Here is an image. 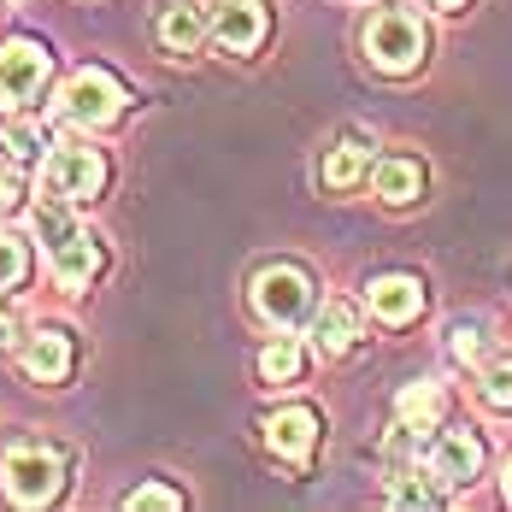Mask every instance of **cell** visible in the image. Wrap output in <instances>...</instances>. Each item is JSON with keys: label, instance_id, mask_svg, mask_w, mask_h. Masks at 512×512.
Returning <instances> with one entry per match:
<instances>
[{"label": "cell", "instance_id": "1", "mask_svg": "<svg viewBox=\"0 0 512 512\" xmlns=\"http://www.w3.org/2000/svg\"><path fill=\"white\" fill-rule=\"evenodd\" d=\"M365 59L377 65V71H389V77H407L418 71V59H424V24L401 12V6H383V12H371L365 18Z\"/></svg>", "mask_w": 512, "mask_h": 512}, {"label": "cell", "instance_id": "2", "mask_svg": "<svg viewBox=\"0 0 512 512\" xmlns=\"http://www.w3.org/2000/svg\"><path fill=\"white\" fill-rule=\"evenodd\" d=\"M0 483L18 507H48L53 495L65 489V454L48 442H18L6 465H0Z\"/></svg>", "mask_w": 512, "mask_h": 512}, {"label": "cell", "instance_id": "3", "mask_svg": "<svg viewBox=\"0 0 512 512\" xmlns=\"http://www.w3.org/2000/svg\"><path fill=\"white\" fill-rule=\"evenodd\" d=\"M254 312L271 330H295L312 312V277L301 265H271L254 277Z\"/></svg>", "mask_w": 512, "mask_h": 512}, {"label": "cell", "instance_id": "4", "mask_svg": "<svg viewBox=\"0 0 512 512\" xmlns=\"http://www.w3.org/2000/svg\"><path fill=\"white\" fill-rule=\"evenodd\" d=\"M59 112L71 118V124H89V130H101L112 124L118 112H124V83L112 77V71H77L71 83H65V95H59Z\"/></svg>", "mask_w": 512, "mask_h": 512}, {"label": "cell", "instance_id": "5", "mask_svg": "<svg viewBox=\"0 0 512 512\" xmlns=\"http://www.w3.org/2000/svg\"><path fill=\"white\" fill-rule=\"evenodd\" d=\"M42 183H48V195H59V201H89V195H101V183H106V159L95 148H83V142H65V148L48 154Z\"/></svg>", "mask_w": 512, "mask_h": 512}, {"label": "cell", "instance_id": "6", "mask_svg": "<svg viewBox=\"0 0 512 512\" xmlns=\"http://www.w3.org/2000/svg\"><path fill=\"white\" fill-rule=\"evenodd\" d=\"M53 77V59L42 42H6L0 48V106H30Z\"/></svg>", "mask_w": 512, "mask_h": 512}, {"label": "cell", "instance_id": "7", "mask_svg": "<svg viewBox=\"0 0 512 512\" xmlns=\"http://www.w3.org/2000/svg\"><path fill=\"white\" fill-rule=\"evenodd\" d=\"M206 30L224 53H254L271 30V12H265V0H218L206 12Z\"/></svg>", "mask_w": 512, "mask_h": 512}, {"label": "cell", "instance_id": "8", "mask_svg": "<svg viewBox=\"0 0 512 512\" xmlns=\"http://www.w3.org/2000/svg\"><path fill=\"white\" fill-rule=\"evenodd\" d=\"M365 307L377 324H412L418 312H424V283L412 277V271H383V277H371L365 283Z\"/></svg>", "mask_w": 512, "mask_h": 512}, {"label": "cell", "instance_id": "9", "mask_svg": "<svg viewBox=\"0 0 512 512\" xmlns=\"http://www.w3.org/2000/svg\"><path fill=\"white\" fill-rule=\"evenodd\" d=\"M265 448L289 465H312V454H318V412L312 407L271 412V418H265Z\"/></svg>", "mask_w": 512, "mask_h": 512}, {"label": "cell", "instance_id": "10", "mask_svg": "<svg viewBox=\"0 0 512 512\" xmlns=\"http://www.w3.org/2000/svg\"><path fill=\"white\" fill-rule=\"evenodd\" d=\"M424 460H430V471H436L448 489H465V483H477V471H483V442H477V430H442Z\"/></svg>", "mask_w": 512, "mask_h": 512}, {"label": "cell", "instance_id": "11", "mask_svg": "<svg viewBox=\"0 0 512 512\" xmlns=\"http://www.w3.org/2000/svg\"><path fill=\"white\" fill-rule=\"evenodd\" d=\"M71 365H77V348H71V336H65L59 324H42V330L24 342V371H30L36 383H65Z\"/></svg>", "mask_w": 512, "mask_h": 512}, {"label": "cell", "instance_id": "12", "mask_svg": "<svg viewBox=\"0 0 512 512\" xmlns=\"http://www.w3.org/2000/svg\"><path fill=\"white\" fill-rule=\"evenodd\" d=\"M101 236H89V230H77L71 242H59L53 248V277H59V289H89L95 277H101Z\"/></svg>", "mask_w": 512, "mask_h": 512}, {"label": "cell", "instance_id": "13", "mask_svg": "<svg viewBox=\"0 0 512 512\" xmlns=\"http://www.w3.org/2000/svg\"><path fill=\"white\" fill-rule=\"evenodd\" d=\"M312 342H318V354H354L359 342V312L348 301H324V307L312 312Z\"/></svg>", "mask_w": 512, "mask_h": 512}, {"label": "cell", "instance_id": "14", "mask_svg": "<svg viewBox=\"0 0 512 512\" xmlns=\"http://www.w3.org/2000/svg\"><path fill=\"white\" fill-rule=\"evenodd\" d=\"M371 189H377V201L389 206H412L418 195H424V165L418 159H377L371 165Z\"/></svg>", "mask_w": 512, "mask_h": 512}, {"label": "cell", "instance_id": "15", "mask_svg": "<svg viewBox=\"0 0 512 512\" xmlns=\"http://www.w3.org/2000/svg\"><path fill=\"white\" fill-rule=\"evenodd\" d=\"M201 36H206L201 6L177 0V6H165V12H159V42H165L171 53H195V48H201Z\"/></svg>", "mask_w": 512, "mask_h": 512}, {"label": "cell", "instance_id": "16", "mask_svg": "<svg viewBox=\"0 0 512 512\" xmlns=\"http://www.w3.org/2000/svg\"><path fill=\"white\" fill-rule=\"evenodd\" d=\"M359 171H365V148L359 142H342V148H330L324 154V165H318V177H324V189H354L359 183Z\"/></svg>", "mask_w": 512, "mask_h": 512}, {"label": "cell", "instance_id": "17", "mask_svg": "<svg viewBox=\"0 0 512 512\" xmlns=\"http://www.w3.org/2000/svg\"><path fill=\"white\" fill-rule=\"evenodd\" d=\"M436 412H442V389H436V383H407V389H401V401H395V418L412 424V430H424Z\"/></svg>", "mask_w": 512, "mask_h": 512}, {"label": "cell", "instance_id": "18", "mask_svg": "<svg viewBox=\"0 0 512 512\" xmlns=\"http://www.w3.org/2000/svg\"><path fill=\"white\" fill-rule=\"evenodd\" d=\"M301 365H307V354H301L289 336H277V342L259 354V377H265V383H295V377H301Z\"/></svg>", "mask_w": 512, "mask_h": 512}, {"label": "cell", "instance_id": "19", "mask_svg": "<svg viewBox=\"0 0 512 512\" xmlns=\"http://www.w3.org/2000/svg\"><path fill=\"white\" fill-rule=\"evenodd\" d=\"M36 236L48 242V254L59 248V242H71V236H77V218L65 212V201H59V195H48V201L36 206Z\"/></svg>", "mask_w": 512, "mask_h": 512}, {"label": "cell", "instance_id": "20", "mask_svg": "<svg viewBox=\"0 0 512 512\" xmlns=\"http://www.w3.org/2000/svg\"><path fill=\"white\" fill-rule=\"evenodd\" d=\"M42 148H53L42 124H12V130H6V154L18 159V165H36V159H42Z\"/></svg>", "mask_w": 512, "mask_h": 512}, {"label": "cell", "instance_id": "21", "mask_svg": "<svg viewBox=\"0 0 512 512\" xmlns=\"http://www.w3.org/2000/svg\"><path fill=\"white\" fill-rule=\"evenodd\" d=\"M477 389H483V401L495 412H512V359H495V365L477 377Z\"/></svg>", "mask_w": 512, "mask_h": 512}, {"label": "cell", "instance_id": "22", "mask_svg": "<svg viewBox=\"0 0 512 512\" xmlns=\"http://www.w3.org/2000/svg\"><path fill=\"white\" fill-rule=\"evenodd\" d=\"M442 495L424 483V477H412V471H401L395 483H389V507H436Z\"/></svg>", "mask_w": 512, "mask_h": 512}, {"label": "cell", "instance_id": "23", "mask_svg": "<svg viewBox=\"0 0 512 512\" xmlns=\"http://www.w3.org/2000/svg\"><path fill=\"white\" fill-rule=\"evenodd\" d=\"M24 271H30V254H24V242H18V236H0V289L24 283Z\"/></svg>", "mask_w": 512, "mask_h": 512}, {"label": "cell", "instance_id": "24", "mask_svg": "<svg viewBox=\"0 0 512 512\" xmlns=\"http://www.w3.org/2000/svg\"><path fill=\"white\" fill-rule=\"evenodd\" d=\"M454 359H460V365H477V359H489V336H483L477 324H460V330H454Z\"/></svg>", "mask_w": 512, "mask_h": 512}, {"label": "cell", "instance_id": "25", "mask_svg": "<svg viewBox=\"0 0 512 512\" xmlns=\"http://www.w3.org/2000/svg\"><path fill=\"white\" fill-rule=\"evenodd\" d=\"M130 507H183V495L165 483H142V489H130Z\"/></svg>", "mask_w": 512, "mask_h": 512}, {"label": "cell", "instance_id": "26", "mask_svg": "<svg viewBox=\"0 0 512 512\" xmlns=\"http://www.w3.org/2000/svg\"><path fill=\"white\" fill-rule=\"evenodd\" d=\"M18 206V183H12V171L0 165V212H12Z\"/></svg>", "mask_w": 512, "mask_h": 512}, {"label": "cell", "instance_id": "27", "mask_svg": "<svg viewBox=\"0 0 512 512\" xmlns=\"http://www.w3.org/2000/svg\"><path fill=\"white\" fill-rule=\"evenodd\" d=\"M6 342H12V312L0 307V348H6Z\"/></svg>", "mask_w": 512, "mask_h": 512}, {"label": "cell", "instance_id": "28", "mask_svg": "<svg viewBox=\"0 0 512 512\" xmlns=\"http://www.w3.org/2000/svg\"><path fill=\"white\" fill-rule=\"evenodd\" d=\"M430 6H442V12H460L465 0H430Z\"/></svg>", "mask_w": 512, "mask_h": 512}, {"label": "cell", "instance_id": "29", "mask_svg": "<svg viewBox=\"0 0 512 512\" xmlns=\"http://www.w3.org/2000/svg\"><path fill=\"white\" fill-rule=\"evenodd\" d=\"M507 501H512V460H507Z\"/></svg>", "mask_w": 512, "mask_h": 512}]
</instances>
